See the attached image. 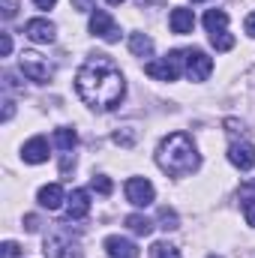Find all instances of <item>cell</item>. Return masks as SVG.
<instances>
[{
    "label": "cell",
    "mask_w": 255,
    "mask_h": 258,
    "mask_svg": "<svg viewBox=\"0 0 255 258\" xmlns=\"http://www.w3.org/2000/svg\"><path fill=\"white\" fill-rule=\"evenodd\" d=\"M75 93L93 111H111L126 96V78L108 54H90L75 72Z\"/></svg>",
    "instance_id": "6da1fadb"
},
{
    "label": "cell",
    "mask_w": 255,
    "mask_h": 258,
    "mask_svg": "<svg viewBox=\"0 0 255 258\" xmlns=\"http://www.w3.org/2000/svg\"><path fill=\"white\" fill-rule=\"evenodd\" d=\"M156 165L171 177H186L192 171H198L201 156H198V150L186 132H171L156 147Z\"/></svg>",
    "instance_id": "7a4b0ae2"
},
{
    "label": "cell",
    "mask_w": 255,
    "mask_h": 258,
    "mask_svg": "<svg viewBox=\"0 0 255 258\" xmlns=\"http://www.w3.org/2000/svg\"><path fill=\"white\" fill-rule=\"evenodd\" d=\"M183 54H186V51H171V54L162 57V60H147V63H144V72H147L150 78H156V81H177Z\"/></svg>",
    "instance_id": "3957f363"
},
{
    "label": "cell",
    "mask_w": 255,
    "mask_h": 258,
    "mask_svg": "<svg viewBox=\"0 0 255 258\" xmlns=\"http://www.w3.org/2000/svg\"><path fill=\"white\" fill-rule=\"evenodd\" d=\"M18 63H21V72L30 78V81H36V84H45V81H51V63L39 54V51H21V57H18Z\"/></svg>",
    "instance_id": "277c9868"
},
{
    "label": "cell",
    "mask_w": 255,
    "mask_h": 258,
    "mask_svg": "<svg viewBox=\"0 0 255 258\" xmlns=\"http://www.w3.org/2000/svg\"><path fill=\"white\" fill-rule=\"evenodd\" d=\"M42 252H45V258H78V246L66 231H54L45 237Z\"/></svg>",
    "instance_id": "5b68a950"
},
{
    "label": "cell",
    "mask_w": 255,
    "mask_h": 258,
    "mask_svg": "<svg viewBox=\"0 0 255 258\" xmlns=\"http://www.w3.org/2000/svg\"><path fill=\"white\" fill-rule=\"evenodd\" d=\"M90 33L93 36H99L102 42H108V45H114V42H120V27L114 24V18L108 15V12H102V9H96L93 15H90Z\"/></svg>",
    "instance_id": "8992f818"
},
{
    "label": "cell",
    "mask_w": 255,
    "mask_h": 258,
    "mask_svg": "<svg viewBox=\"0 0 255 258\" xmlns=\"http://www.w3.org/2000/svg\"><path fill=\"white\" fill-rule=\"evenodd\" d=\"M123 192H126V201L135 204V207H147V204H153V198H156V189H153V183H150L147 177H129L126 186H123Z\"/></svg>",
    "instance_id": "52a82bcc"
},
{
    "label": "cell",
    "mask_w": 255,
    "mask_h": 258,
    "mask_svg": "<svg viewBox=\"0 0 255 258\" xmlns=\"http://www.w3.org/2000/svg\"><path fill=\"white\" fill-rule=\"evenodd\" d=\"M183 66H186V75L189 81H204L210 72H213V60L201 51V48H192L183 54Z\"/></svg>",
    "instance_id": "ba28073f"
},
{
    "label": "cell",
    "mask_w": 255,
    "mask_h": 258,
    "mask_svg": "<svg viewBox=\"0 0 255 258\" xmlns=\"http://www.w3.org/2000/svg\"><path fill=\"white\" fill-rule=\"evenodd\" d=\"M24 36H27L30 42H36V45H48V42H54L57 27H54L48 18H30V21L24 24Z\"/></svg>",
    "instance_id": "9c48e42d"
},
{
    "label": "cell",
    "mask_w": 255,
    "mask_h": 258,
    "mask_svg": "<svg viewBox=\"0 0 255 258\" xmlns=\"http://www.w3.org/2000/svg\"><path fill=\"white\" fill-rule=\"evenodd\" d=\"M228 162L240 171H252L255 168V147L249 141H231L228 147Z\"/></svg>",
    "instance_id": "30bf717a"
},
{
    "label": "cell",
    "mask_w": 255,
    "mask_h": 258,
    "mask_svg": "<svg viewBox=\"0 0 255 258\" xmlns=\"http://www.w3.org/2000/svg\"><path fill=\"white\" fill-rule=\"evenodd\" d=\"M90 213V192L87 189H72L66 195V216L69 219H84Z\"/></svg>",
    "instance_id": "8fae6325"
},
{
    "label": "cell",
    "mask_w": 255,
    "mask_h": 258,
    "mask_svg": "<svg viewBox=\"0 0 255 258\" xmlns=\"http://www.w3.org/2000/svg\"><path fill=\"white\" fill-rule=\"evenodd\" d=\"M21 159H24V162H30V165H42V162L48 159V141H45L42 135L30 138V141L21 147Z\"/></svg>",
    "instance_id": "7c38bea8"
},
{
    "label": "cell",
    "mask_w": 255,
    "mask_h": 258,
    "mask_svg": "<svg viewBox=\"0 0 255 258\" xmlns=\"http://www.w3.org/2000/svg\"><path fill=\"white\" fill-rule=\"evenodd\" d=\"M36 201H39V207H45V210H57V207H63L66 204V192H63L60 183H48V186L39 189Z\"/></svg>",
    "instance_id": "4fadbf2b"
},
{
    "label": "cell",
    "mask_w": 255,
    "mask_h": 258,
    "mask_svg": "<svg viewBox=\"0 0 255 258\" xmlns=\"http://www.w3.org/2000/svg\"><path fill=\"white\" fill-rule=\"evenodd\" d=\"M105 252L111 258H135L138 246L132 240H126V237H120V234H111V237H105Z\"/></svg>",
    "instance_id": "5bb4252c"
},
{
    "label": "cell",
    "mask_w": 255,
    "mask_h": 258,
    "mask_svg": "<svg viewBox=\"0 0 255 258\" xmlns=\"http://www.w3.org/2000/svg\"><path fill=\"white\" fill-rule=\"evenodd\" d=\"M168 27L174 30V33H192V27H195V15H192V9L186 6H174L171 9V15H168Z\"/></svg>",
    "instance_id": "9a60e30c"
},
{
    "label": "cell",
    "mask_w": 255,
    "mask_h": 258,
    "mask_svg": "<svg viewBox=\"0 0 255 258\" xmlns=\"http://www.w3.org/2000/svg\"><path fill=\"white\" fill-rule=\"evenodd\" d=\"M129 51H132L135 57H150V54H153V39H150L147 33H132V36H129Z\"/></svg>",
    "instance_id": "2e32d148"
},
{
    "label": "cell",
    "mask_w": 255,
    "mask_h": 258,
    "mask_svg": "<svg viewBox=\"0 0 255 258\" xmlns=\"http://www.w3.org/2000/svg\"><path fill=\"white\" fill-rule=\"evenodd\" d=\"M204 27H207V33L225 30V27H228V12H225V9H207V12H204Z\"/></svg>",
    "instance_id": "e0dca14e"
},
{
    "label": "cell",
    "mask_w": 255,
    "mask_h": 258,
    "mask_svg": "<svg viewBox=\"0 0 255 258\" xmlns=\"http://www.w3.org/2000/svg\"><path fill=\"white\" fill-rule=\"evenodd\" d=\"M75 144H78V135H75V129H72V126H60V129H54V147H57V150L69 153V150H72Z\"/></svg>",
    "instance_id": "ac0fdd59"
},
{
    "label": "cell",
    "mask_w": 255,
    "mask_h": 258,
    "mask_svg": "<svg viewBox=\"0 0 255 258\" xmlns=\"http://www.w3.org/2000/svg\"><path fill=\"white\" fill-rule=\"evenodd\" d=\"M126 225H129V231H132V234H138V237H147V234L153 231V222H150L147 216H141V213H129Z\"/></svg>",
    "instance_id": "d6986e66"
},
{
    "label": "cell",
    "mask_w": 255,
    "mask_h": 258,
    "mask_svg": "<svg viewBox=\"0 0 255 258\" xmlns=\"http://www.w3.org/2000/svg\"><path fill=\"white\" fill-rule=\"evenodd\" d=\"M240 198H243V216H246V222L255 228V186H243L240 189Z\"/></svg>",
    "instance_id": "ffe728a7"
},
{
    "label": "cell",
    "mask_w": 255,
    "mask_h": 258,
    "mask_svg": "<svg viewBox=\"0 0 255 258\" xmlns=\"http://www.w3.org/2000/svg\"><path fill=\"white\" fill-rule=\"evenodd\" d=\"M210 45L216 51H231L234 48V36L228 30H216V33H210Z\"/></svg>",
    "instance_id": "44dd1931"
},
{
    "label": "cell",
    "mask_w": 255,
    "mask_h": 258,
    "mask_svg": "<svg viewBox=\"0 0 255 258\" xmlns=\"http://www.w3.org/2000/svg\"><path fill=\"white\" fill-rule=\"evenodd\" d=\"M150 258H180V249L171 246V243H165V240H156L150 246Z\"/></svg>",
    "instance_id": "7402d4cb"
},
{
    "label": "cell",
    "mask_w": 255,
    "mask_h": 258,
    "mask_svg": "<svg viewBox=\"0 0 255 258\" xmlns=\"http://www.w3.org/2000/svg\"><path fill=\"white\" fill-rule=\"evenodd\" d=\"M159 228H165V231L180 228V219H177V213L171 207H159Z\"/></svg>",
    "instance_id": "603a6c76"
},
{
    "label": "cell",
    "mask_w": 255,
    "mask_h": 258,
    "mask_svg": "<svg viewBox=\"0 0 255 258\" xmlns=\"http://www.w3.org/2000/svg\"><path fill=\"white\" fill-rule=\"evenodd\" d=\"M90 189H93V192H99V195H111V189H114V186H111V180H108V177L96 174V177L90 180Z\"/></svg>",
    "instance_id": "cb8c5ba5"
},
{
    "label": "cell",
    "mask_w": 255,
    "mask_h": 258,
    "mask_svg": "<svg viewBox=\"0 0 255 258\" xmlns=\"http://www.w3.org/2000/svg\"><path fill=\"white\" fill-rule=\"evenodd\" d=\"M114 141L123 144V147H132V144H135V129L126 126V129H120V132H114Z\"/></svg>",
    "instance_id": "d4e9b609"
},
{
    "label": "cell",
    "mask_w": 255,
    "mask_h": 258,
    "mask_svg": "<svg viewBox=\"0 0 255 258\" xmlns=\"http://www.w3.org/2000/svg\"><path fill=\"white\" fill-rule=\"evenodd\" d=\"M15 12H18V0H0V15H3L6 21H12Z\"/></svg>",
    "instance_id": "484cf974"
},
{
    "label": "cell",
    "mask_w": 255,
    "mask_h": 258,
    "mask_svg": "<svg viewBox=\"0 0 255 258\" xmlns=\"http://www.w3.org/2000/svg\"><path fill=\"white\" fill-rule=\"evenodd\" d=\"M0 249H3V258H18V255H21V249H18V243H15V240H6Z\"/></svg>",
    "instance_id": "4316f807"
},
{
    "label": "cell",
    "mask_w": 255,
    "mask_h": 258,
    "mask_svg": "<svg viewBox=\"0 0 255 258\" xmlns=\"http://www.w3.org/2000/svg\"><path fill=\"white\" fill-rule=\"evenodd\" d=\"M9 51H12V36H9V33H0V54L6 57Z\"/></svg>",
    "instance_id": "83f0119b"
},
{
    "label": "cell",
    "mask_w": 255,
    "mask_h": 258,
    "mask_svg": "<svg viewBox=\"0 0 255 258\" xmlns=\"http://www.w3.org/2000/svg\"><path fill=\"white\" fill-rule=\"evenodd\" d=\"M24 228H27V231H39V216L27 213V216H24Z\"/></svg>",
    "instance_id": "f1b7e54d"
},
{
    "label": "cell",
    "mask_w": 255,
    "mask_h": 258,
    "mask_svg": "<svg viewBox=\"0 0 255 258\" xmlns=\"http://www.w3.org/2000/svg\"><path fill=\"white\" fill-rule=\"evenodd\" d=\"M243 30H246V33L255 39V12H249V15H246V21H243Z\"/></svg>",
    "instance_id": "f546056e"
},
{
    "label": "cell",
    "mask_w": 255,
    "mask_h": 258,
    "mask_svg": "<svg viewBox=\"0 0 255 258\" xmlns=\"http://www.w3.org/2000/svg\"><path fill=\"white\" fill-rule=\"evenodd\" d=\"M12 114H15V102L6 99V102H3V120H12Z\"/></svg>",
    "instance_id": "4dcf8cb0"
},
{
    "label": "cell",
    "mask_w": 255,
    "mask_h": 258,
    "mask_svg": "<svg viewBox=\"0 0 255 258\" xmlns=\"http://www.w3.org/2000/svg\"><path fill=\"white\" fill-rule=\"evenodd\" d=\"M33 3H36V6H39V9H51V6H54V3H57V0H33Z\"/></svg>",
    "instance_id": "1f68e13d"
},
{
    "label": "cell",
    "mask_w": 255,
    "mask_h": 258,
    "mask_svg": "<svg viewBox=\"0 0 255 258\" xmlns=\"http://www.w3.org/2000/svg\"><path fill=\"white\" fill-rule=\"evenodd\" d=\"M105 3H111V6H117V3H123V0H105Z\"/></svg>",
    "instance_id": "d6a6232c"
}]
</instances>
